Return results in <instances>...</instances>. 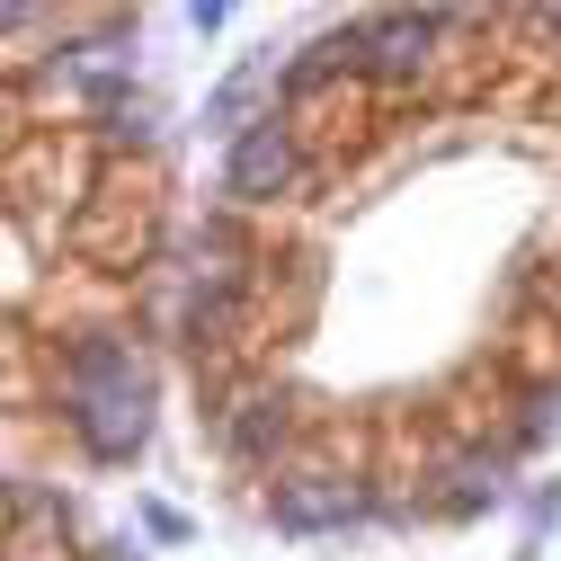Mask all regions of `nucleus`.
<instances>
[{
  "label": "nucleus",
  "instance_id": "obj_1",
  "mask_svg": "<svg viewBox=\"0 0 561 561\" xmlns=\"http://www.w3.org/2000/svg\"><path fill=\"white\" fill-rule=\"evenodd\" d=\"M152 357L134 347L125 330H81L72 357H62V419H72V437L99 455V463H134L152 437Z\"/></svg>",
  "mask_w": 561,
  "mask_h": 561
},
{
  "label": "nucleus",
  "instance_id": "obj_2",
  "mask_svg": "<svg viewBox=\"0 0 561 561\" xmlns=\"http://www.w3.org/2000/svg\"><path fill=\"white\" fill-rule=\"evenodd\" d=\"M304 187V125L286 116V107H267L259 125H241L232 134V152H224V196L232 205H286Z\"/></svg>",
  "mask_w": 561,
  "mask_h": 561
},
{
  "label": "nucleus",
  "instance_id": "obj_3",
  "mask_svg": "<svg viewBox=\"0 0 561 561\" xmlns=\"http://www.w3.org/2000/svg\"><path fill=\"white\" fill-rule=\"evenodd\" d=\"M62 241H72V259H90V267L125 276L134 259L152 250V196H144V187H134V196H125V187H90Z\"/></svg>",
  "mask_w": 561,
  "mask_h": 561
},
{
  "label": "nucleus",
  "instance_id": "obj_4",
  "mask_svg": "<svg viewBox=\"0 0 561 561\" xmlns=\"http://www.w3.org/2000/svg\"><path fill=\"white\" fill-rule=\"evenodd\" d=\"M446 45V19H410V10H383V19H357V62L375 81H419Z\"/></svg>",
  "mask_w": 561,
  "mask_h": 561
},
{
  "label": "nucleus",
  "instance_id": "obj_5",
  "mask_svg": "<svg viewBox=\"0 0 561 561\" xmlns=\"http://www.w3.org/2000/svg\"><path fill=\"white\" fill-rule=\"evenodd\" d=\"M267 508H276L286 535H321V526L366 517V481H347V472H295V481H276Z\"/></svg>",
  "mask_w": 561,
  "mask_h": 561
},
{
  "label": "nucleus",
  "instance_id": "obj_6",
  "mask_svg": "<svg viewBox=\"0 0 561 561\" xmlns=\"http://www.w3.org/2000/svg\"><path fill=\"white\" fill-rule=\"evenodd\" d=\"M224 419V446L232 455H276V446H286V428H295V419H286V392H267V383H250V392H232V410H215Z\"/></svg>",
  "mask_w": 561,
  "mask_h": 561
},
{
  "label": "nucleus",
  "instance_id": "obj_7",
  "mask_svg": "<svg viewBox=\"0 0 561 561\" xmlns=\"http://www.w3.org/2000/svg\"><path fill=\"white\" fill-rule=\"evenodd\" d=\"M500 472H508L500 455H455V463H446V508H455V517L490 508V500H500Z\"/></svg>",
  "mask_w": 561,
  "mask_h": 561
},
{
  "label": "nucleus",
  "instance_id": "obj_8",
  "mask_svg": "<svg viewBox=\"0 0 561 561\" xmlns=\"http://www.w3.org/2000/svg\"><path fill=\"white\" fill-rule=\"evenodd\" d=\"M99 125H107V134H134V144H144V134H152V99H134V90H116V99L99 107Z\"/></svg>",
  "mask_w": 561,
  "mask_h": 561
},
{
  "label": "nucleus",
  "instance_id": "obj_9",
  "mask_svg": "<svg viewBox=\"0 0 561 561\" xmlns=\"http://www.w3.org/2000/svg\"><path fill=\"white\" fill-rule=\"evenodd\" d=\"M552 410H561V392H552V383H535V392H526V419H517V437H526V446H543V437H552Z\"/></svg>",
  "mask_w": 561,
  "mask_h": 561
},
{
  "label": "nucleus",
  "instance_id": "obj_10",
  "mask_svg": "<svg viewBox=\"0 0 561 561\" xmlns=\"http://www.w3.org/2000/svg\"><path fill=\"white\" fill-rule=\"evenodd\" d=\"M0 561H62V543H45V535H10V552Z\"/></svg>",
  "mask_w": 561,
  "mask_h": 561
},
{
  "label": "nucleus",
  "instance_id": "obj_11",
  "mask_svg": "<svg viewBox=\"0 0 561 561\" xmlns=\"http://www.w3.org/2000/svg\"><path fill=\"white\" fill-rule=\"evenodd\" d=\"M90 561H144V552H134V543H99Z\"/></svg>",
  "mask_w": 561,
  "mask_h": 561
},
{
  "label": "nucleus",
  "instance_id": "obj_12",
  "mask_svg": "<svg viewBox=\"0 0 561 561\" xmlns=\"http://www.w3.org/2000/svg\"><path fill=\"white\" fill-rule=\"evenodd\" d=\"M543 27H552V36H561V19H543Z\"/></svg>",
  "mask_w": 561,
  "mask_h": 561
}]
</instances>
